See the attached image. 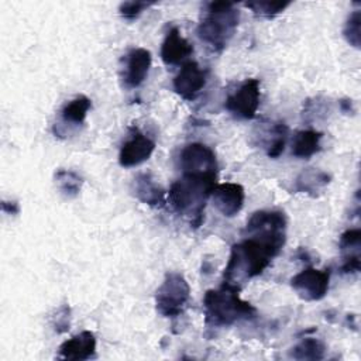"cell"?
<instances>
[{
  "label": "cell",
  "instance_id": "1",
  "mask_svg": "<svg viewBox=\"0 0 361 361\" xmlns=\"http://www.w3.org/2000/svg\"><path fill=\"white\" fill-rule=\"evenodd\" d=\"M279 252L281 250L267 241L244 235L240 243L231 245L223 272V283L241 289L250 279L261 275Z\"/></svg>",
  "mask_w": 361,
  "mask_h": 361
},
{
  "label": "cell",
  "instance_id": "2",
  "mask_svg": "<svg viewBox=\"0 0 361 361\" xmlns=\"http://www.w3.org/2000/svg\"><path fill=\"white\" fill-rule=\"evenodd\" d=\"M217 175H196L182 173L168 192L171 207L189 220L193 228H197L204 221V207L210 199L213 188L217 185Z\"/></svg>",
  "mask_w": 361,
  "mask_h": 361
},
{
  "label": "cell",
  "instance_id": "3",
  "mask_svg": "<svg viewBox=\"0 0 361 361\" xmlns=\"http://www.w3.org/2000/svg\"><path fill=\"white\" fill-rule=\"evenodd\" d=\"M238 21L240 11L234 3L210 1L203 6L196 32L210 51L220 54L234 37Z\"/></svg>",
  "mask_w": 361,
  "mask_h": 361
},
{
  "label": "cell",
  "instance_id": "4",
  "mask_svg": "<svg viewBox=\"0 0 361 361\" xmlns=\"http://www.w3.org/2000/svg\"><path fill=\"white\" fill-rule=\"evenodd\" d=\"M235 286L221 283L219 289H209L203 298L204 323L207 327H228L245 319H252L257 309L240 298Z\"/></svg>",
  "mask_w": 361,
  "mask_h": 361
},
{
  "label": "cell",
  "instance_id": "5",
  "mask_svg": "<svg viewBox=\"0 0 361 361\" xmlns=\"http://www.w3.org/2000/svg\"><path fill=\"white\" fill-rule=\"evenodd\" d=\"M190 299V286L180 272H168L155 292V307L164 317L180 316Z\"/></svg>",
  "mask_w": 361,
  "mask_h": 361
},
{
  "label": "cell",
  "instance_id": "6",
  "mask_svg": "<svg viewBox=\"0 0 361 361\" xmlns=\"http://www.w3.org/2000/svg\"><path fill=\"white\" fill-rule=\"evenodd\" d=\"M286 216L281 210H257L247 220L244 235L257 237L282 250L286 241Z\"/></svg>",
  "mask_w": 361,
  "mask_h": 361
},
{
  "label": "cell",
  "instance_id": "7",
  "mask_svg": "<svg viewBox=\"0 0 361 361\" xmlns=\"http://www.w3.org/2000/svg\"><path fill=\"white\" fill-rule=\"evenodd\" d=\"M261 100V83L255 78L245 79L226 97V110L240 120H251L257 116Z\"/></svg>",
  "mask_w": 361,
  "mask_h": 361
},
{
  "label": "cell",
  "instance_id": "8",
  "mask_svg": "<svg viewBox=\"0 0 361 361\" xmlns=\"http://www.w3.org/2000/svg\"><path fill=\"white\" fill-rule=\"evenodd\" d=\"M330 275V268L317 269L309 267L290 278V286L302 300L316 302L327 295Z\"/></svg>",
  "mask_w": 361,
  "mask_h": 361
},
{
  "label": "cell",
  "instance_id": "9",
  "mask_svg": "<svg viewBox=\"0 0 361 361\" xmlns=\"http://www.w3.org/2000/svg\"><path fill=\"white\" fill-rule=\"evenodd\" d=\"M179 165L182 173L217 175L219 169L214 151L202 142L185 145L179 154Z\"/></svg>",
  "mask_w": 361,
  "mask_h": 361
},
{
  "label": "cell",
  "instance_id": "10",
  "mask_svg": "<svg viewBox=\"0 0 361 361\" xmlns=\"http://www.w3.org/2000/svg\"><path fill=\"white\" fill-rule=\"evenodd\" d=\"M207 73L196 61H186L173 78V90L185 100L193 102L206 86Z\"/></svg>",
  "mask_w": 361,
  "mask_h": 361
},
{
  "label": "cell",
  "instance_id": "11",
  "mask_svg": "<svg viewBox=\"0 0 361 361\" xmlns=\"http://www.w3.org/2000/svg\"><path fill=\"white\" fill-rule=\"evenodd\" d=\"M155 149V141L141 133L138 128H133L130 137L123 142L118 152V164L123 168L137 166L145 162Z\"/></svg>",
  "mask_w": 361,
  "mask_h": 361
},
{
  "label": "cell",
  "instance_id": "12",
  "mask_svg": "<svg viewBox=\"0 0 361 361\" xmlns=\"http://www.w3.org/2000/svg\"><path fill=\"white\" fill-rule=\"evenodd\" d=\"M152 62L151 52L145 48H131L124 56L123 83L127 89H135L141 86L149 72Z\"/></svg>",
  "mask_w": 361,
  "mask_h": 361
},
{
  "label": "cell",
  "instance_id": "13",
  "mask_svg": "<svg viewBox=\"0 0 361 361\" xmlns=\"http://www.w3.org/2000/svg\"><path fill=\"white\" fill-rule=\"evenodd\" d=\"M213 206L224 216L234 217L244 206L245 192L240 183H217L210 195Z\"/></svg>",
  "mask_w": 361,
  "mask_h": 361
},
{
  "label": "cell",
  "instance_id": "14",
  "mask_svg": "<svg viewBox=\"0 0 361 361\" xmlns=\"http://www.w3.org/2000/svg\"><path fill=\"white\" fill-rule=\"evenodd\" d=\"M193 54V45L180 34L178 27H171L161 45V59L165 65H179Z\"/></svg>",
  "mask_w": 361,
  "mask_h": 361
},
{
  "label": "cell",
  "instance_id": "15",
  "mask_svg": "<svg viewBox=\"0 0 361 361\" xmlns=\"http://www.w3.org/2000/svg\"><path fill=\"white\" fill-rule=\"evenodd\" d=\"M58 350V358L62 360H89L93 358L96 353V337L92 331L85 330L63 341Z\"/></svg>",
  "mask_w": 361,
  "mask_h": 361
},
{
  "label": "cell",
  "instance_id": "16",
  "mask_svg": "<svg viewBox=\"0 0 361 361\" xmlns=\"http://www.w3.org/2000/svg\"><path fill=\"white\" fill-rule=\"evenodd\" d=\"M133 193L144 204L151 207H164L166 192L149 172H140L133 180Z\"/></svg>",
  "mask_w": 361,
  "mask_h": 361
},
{
  "label": "cell",
  "instance_id": "17",
  "mask_svg": "<svg viewBox=\"0 0 361 361\" xmlns=\"http://www.w3.org/2000/svg\"><path fill=\"white\" fill-rule=\"evenodd\" d=\"M323 133L307 128L295 133L290 144V152L299 159H307L322 149Z\"/></svg>",
  "mask_w": 361,
  "mask_h": 361
},
{
  "label": "cell",
  "instance_id": "18",
  "mask_svg": "<svg viewBox=\"0 0 361 361\" xmlns=\"http://www.w3.org/2000/svg\"><path fill=\"white\" fill-rule=\"evenodd\" d=\"M329 183H330V175L327 172H323L314 168H307L302 171L296 178L295 190L316 196V193L320 192Z\"/></svg>",
  "mask_w": 361,
  "mask_h": 361
},
{
  "label": "cell",
  "instance_id": "19",
  "mask_svg": "<svg viewBox=\"0 0 361 361\" xmlns=\"http://www.w3.org/2000/svg\"><path fill=\"white\" fill-rule=\"evenodd\" d=\"M92 107V102L85 94H78L63 104L61 110V120L69 126H82Z\"/></svg>",
  "mask_w": 361,
  "mask_h": 361
},
{
  "label": "cell",
  "instance_id": "20",
  "mask_svg": "<svg viewBox=\"0 0 361 361\" xmlns=\"http://www.w3.org/2000/svg\"><path fill=\"white\" fill-rule=\"evenodd\" d=\"M58 190L65 197H76L82 189L83 178L71 169H58L54 175Z\"/></svg>",
  "mask_w": 361,
  "mask_h": 361
},
{
  "label": "cell",
  "instance_id": "21",
  "mask_svg": "<svg viewBox=\"0 0 361 361\" xmlns=\"http://www.w3.org/2000/svg\"><path fill=\"white\" fill-rule=\"evenodd\" d=\"M324 354H326L324 343L313 337L303 338L290 351V357L295 360H323Z\"/></svg>",
  "mask_w": 361,
  "mask_h": 361
},
{
  "label": "cell",
  "instance_id": "22",
  "mask_svg": "<svg viewBox=\"0 0 361 361\" xmlns=\"http://www.w3.org/2000/svg\"><path fill=\"white\" fill-rule=\"evenodd\" d=\"M255 16L264 18H274L290 6V1H250L244 3Z\"/></svg>",
  "mask_w": 361,
  "mask_h": 361
},
{
  "label": "cell",
  "instance_id": "23",
  "mask_svg": "<svg viewBox=\"0 0 361 361\" xmlns=\"http://www.w3.org/2000/svg\"><path fill=\"white\" fill-rule=\"evenodd\" d=\"M360 241H361L360 228L345 230L338 240V248L343 252V258L360 257Z\"/></svg>",
  "mask_w": 361,
  "mask_h": 361
},
{
  "label": "cell",
  "instance_id": "24",
  "mask_svg": "<svg viewBox=\"0 0 361 361\" xmlns=\"http://www.w3.org/2000/svg\"><path fill=\"white\" fill-rule=\"evenodd\" d=\"M360 25H361V11L354 10L345 20L343 27V35L345 41L353 45L354 48H360L361 45V34H360Z\"/></svg>",
  "mask_w": 361,
  "mask_h": 361
},
{
  "label": "cell",
  "instance_id": "25",
  "mask_svg": "<svg viewBox=\"0 0 361 361\" xmlns=\"http://www.w3.org/2000/svg\"><path fill=\"white\" fill-rule=\"evenodd\" d=\"M154 4V1H124L118 6V13L126 20H135L142 11Z\"/></svg>",
  "mask_w": 361,
  "mask_h": 361
},
{
  "label": "cell",
  "instance_id": "26",
  "mask_svg": "<svg viewBox=\"0 0 361 361\" xmlns=\"http://www.w3.org/2000/svg\"><path fill=\"white\" fill-rule=\"evenodd\" d=\"M54 329L56 330V333H63L66 330H69L71 326V309L69 306L63 305L56 310V314L54 316Z\"/></svg>",
  "mask_w": 361,
  "mask_h": 361
},
{
  "label": "cell",
  "instance_id": "27",
  "mask_svg": "<svg viewBox=\"0 0 361 361\" xmlns=\"http://www.w3.org/2000/svg\"><path fill=\"white\" fill-rule=\"evenodd\" d=\"M340 107H341L343 113H350V111H353V110H354V109H353V102H351V100H348V99H343V100H340Z\"/></svg>",
  "mask_w": 361,
  "mask_h": 361
}]
</instances>
